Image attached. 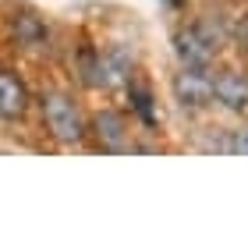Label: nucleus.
I'll return each mask as SVG.
<instances>
[{"label": "nucleus", "mask_w": 248, "mask_h": 248, "mask_svg": "<svg viewBox=\"0 0 248 248\" xmlns=\"http://www.w3.org/2000/svg\"><path fill=\"white\" fill-rule=\"evenodd\" d=\"M174 96L181 107H202L213 99V78L206 75V67H185L174 82Z\"/></svg>", "instance_id": "nucleus-4"}, {"label": "nucleus", "mask_w": 248, "mask_h": 248, "mask_svg": "<svg viewBox=\"0 0 248 248\" xmlns=\"http://www.w3.org/2000/svg\"><path fill=\"white\" fill-rule=\"evenodd\" d=\"M135 107H139V114L153 124V110H149V93H135Z\"/></svg>", "instance_id": "nucleus-10"}, {"label": "nucleus", "mask_w": 248, "mask_h": 248, "mask_svg": "<svg viewBox=\"0 0 248 248\" xmlns=\"http://www.w3.org/2000/svg\"><path fill=\"white\" fill-rule=\"evenodd\" d=\"M213 96L217 103H223L227 110H248V78L238 71H223L220 78H213Z\"/></svg>", "instance_id": "nucleus-5"}, {"label": "nucleus", "mask_w": 248, "mask_h": 248, "mask_svg": "<svg viewBox=\"0 0 248 248\" xmlns=\"http://www.w3.org/2000/svg\"><path fill=\"white\" fill-rule=\"evenodd\" d=\"M227 153H238V156H248V128H238V131H231V139L227 145H223Z\"/></svg>", "instance_id": "nucleus-9"}, {"label": "nucleus", "mask_w": 248, "mask_h": 248, "mask_svg": "<svg viewBox=\"0 0 248 248\" xmlns=\"http://www.w3.org/2000/svg\"><path fill=\"white\" fill-rule=\"evenodd\" d=\"M96 139L110 153L124 149V145H128V124H124V117L114 114V110H103V114L96 117Z\"/></svg>", "instance_id": "nucleus-7"}, {"label": "nucleus", "mask_w": 248, "mask_h": 248, "mask_svg": "<svg viewBox=\"0 0 248 248\" xmlns=\"http://www.w3.org/2000/svg\"><path fill=\"white\" fill-rule=\"evenodd\" d=\"M223 39H227V29L223 25L199 21V25H191L177 36V57H181L185 67H209Z\"/></svg>", "instance_id": "nucleus-1"}, {"label": "nucleus", "mask_w": 248, "mask_h": 248, "mask_svg": "<svg viewBox=\"0 0 248 248\" xmlns=\"http://www.w3.org/2000/svg\"><path fill=\"white\" fill-rule=\"evenodd\" d=\"M25 103H29L25 85H21L11 71H0V117H4V121L21 117V114H25Z\"/></svg>", "instance_id": "nucleus-6"}, {"label": "nucleus", "mask_w": 248, "mask_h": 248, "mask_svg": "<svg viewBox=\"0 0 248 248\" xmlns=\"http://www.w3.org/2000/svg\"><path fill=\"white\" fill-rule=\"evenodd\" d=\"M128 75H131V57H128V50H110L107 57H96V53H85V57H82V78H85V85L114 89V85H121Z\"/></svg>", "instance_id": "nucleus-2"}, {"label": "nucleus", "mask_w": 248, "mask_h": 248, "mask_svg": "<svg viewBox=\"0 0 248 248\" xmlns=\"http://www.w3.org/2000/svg\"><path fill=\"white\" fill-rule=\"evenodd\" d=\"M15 36L25 43V46H32V50H43L46 46V39H50V29L43 25L39 18H32V15H21V18H15Z\"/></svg>", "instance_id": "nucleus-8"}, {"label": "nucleus", "mask_w": 248, "mask_h": 248, "mask_svg": "<svg viewBox=\"0 0 248 248\" xmlns=\"http://www.w3.org/2000/svg\"><path fill=\"white\" fill-rule=\"evenodd\" d=\"M234 39H238V43H241V46L248 50V15H245V18L238 21V25H234Z\"/></svg>", "instance_id": "nucleus-11"}, {"label": "nucleus", "mask_w": 248, "mask_h": 248, "mask_svg": "<svg viewBox=\"0 0 248 248\" xmlns=\"http://www.w3.org/2000/svg\"><path fill=\"white\" fill-rule=\"evenodd\" d=\"M43 114H46L50 131L57 135L61 142H78V139L85 135V124H82V114H78V107H75L67 96H61V93L43 96Z\"/></svg>", "instance_id": "nucleus-3"}]
</instances>
